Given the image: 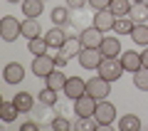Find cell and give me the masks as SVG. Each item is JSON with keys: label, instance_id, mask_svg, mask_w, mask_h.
Returning a JSON list of instances; mask_svg holds the SVG:
<instances>
[{"label": "cell", "instance_id": "7", "mask_svg": "<svg viewBox=\"0 0 148 131\" xmlns=\"http://www.w3.org/2000/svg\"><path fill=\"white\" fill-rule=\"evenodd\" d=\"M96 104H99V101L91 94H84V97H79V99H74V114L77 116H94Z\"/></svg>", "mask_w": 148, "mask_h": 131}, {"label": "cell", "instance_id": "30", "mask_svg": "<svg viewBox=\"0 0 148 131\" xmlns=\"http://www.w3.org/2000/svg\"><path fill=\"white\" fill-rule=\"evenodd\" d=\"M133 84L141 92H148V67H141L138 72H133Z\"/></svg>", "mask_w": 148, "mask_h": 131}, {"label": "cell", "instance_id": "15", "mask_svg": "<svg viewBox=\"0 0 148 131\" xmlns=\"http://www.w3.org/2000/svg\"><path fill=\"white\" fill-rule=\"evenodd\" d=\"M101 54L104 57H119V52H123L121 50V42H119V37H104L99 45Z\"/></svg>", "mask_w": 148, "mask_h": 131}, {"label": "cell", "instance_id": "27", "mask_svg": "<svg viewBox=\"0 0 148 131\" xmlns=\"http://www.w3.org/2000/svg\"><path fill=\"white\" fill-rule=\"evenodd\" d=\"M57 99H59V92L52 89V87H45V89L40 92V104L42 106H54Z\"/></svg>", "mask_w": 148, "mask_h": 131}, {"label": "cell", "instance_id": "38", "mask_svg": "<svg viewBox=\"0 0 148 131\" xmlns=\"http://www.w3.org/2000/svg\"><path fill=\"white\" fill-rule=\"evenodd\" d=\"M131 3H146V0H131Z\"/></svg>", "mask_w": 148, "mask_h": 131}, {"label": "cell", "instance_id": "36", "mask_svg": "<svg viewBox=\"0 0 148 131\" xmlns=\"http://www.w3.org/2000/svg\"><path fill=\"white\" fill-rule=\"evenodd\" d=\"M141 62H143V67H148V47L141 52Z\"/></svg>", "mask_w": 148, "mask_h": 131}, {"label": "cell", "instance_id": "31", "mask_svg": "<svg viewBox=\"0 0 148 131\" xmlns=\"http://www.w3.org/2000/svg\"><path fill=\"white\" fill-rule=\"evenodd\" d=\"M52 129L54 131H69V129H72V124H69L64 116H54V119H52Z\"/></svg>", "mask_w": 148, "mask_h": 131}, {"label": "cell", "instance_id": "33", "mask_svg": "<svg viewBox=\"0 0 148 131\" xmlns=\"http://www.w3.org/2000/svg\"><path fill=\"white\" fill-rule=\"evenodd\" d=\"M86 3H89V0H67V8H69V10H77V12H79Z\"/></svg>", "mask_w": 148, "mask_h": 131}, {"label": "cell", "instance_id": "39", "mask_svg": "<svg viewBox=\"0 0 148 131\" xmlns=\"http://www.w3.org/2000/svg\"><path fill=\"white\" fill-rule=\"evenodd\" d=\"M146 5H148V0H146Z\"/></svg>", "mask_w": 148, "mask_h": 131}, {"label": "cell", "instance_id": "10", "mask_svg": "<svg viewBox=\"0 0 148 131\" xmlns=\"http://www.w3.org/2000/svg\"><path fill=\"white\" fill-rule=\"evenodd\" d=\"M94 25L99 27L101 32H111L114 30V25H116V15L106 8V10H96L94 12Z\"/></svg>", "mask_w": 148, "mask_h": 131}, {"label": "cell", "instance_id": "32", "mask_svg": "<svg viewBox=\"0 0 148 131\" xmlns=\"http://www.w3.org/2000/svg\"><path fill=\"white\" fill-rule=\"evenodd\" d=\"M54 64H57L59 69H64V67L69 64V57H67V54L62 52V50H57V52H54Z\"/></svg>", "mask_w": 148, "mask_h": 131}, {"label": "cell", "instance_id": "1", "mask_svg": "<svg viewBox=\"0 0 148 131\" xmlns=\"http://www.w3.org/2000/svg\"><path fill=\"white\" fill-rule=\"evenodd\" d=\"M123 74V64L119 57H104L99 64V77L109 79V82H116V79H121Z\"/></svg>", "mask_w": 148, "mask_h": 131}, {"label": "cell", "instance_id": "6", "mask_svg": "<svg viewBox=\"0 0 148 131\" xmlns=\"http://www.w3.org/2000/svg\"><path fill=\"white\" fill-rule=\"evenodd\" d=\"M101 59H104V54H101L99 47H84L79 52V64L84 69H99Z\"/></svg>", "mask_w": 148, "mask_h": 131}, {"label": "cell", "instance_id": "28", "mask_svg": "<svg viewBox=\"0 0 148 131\" xmlns=\"http://www.w3.org/2000/svg\"><path fill=\"white\" fill-rule=\"evenodd\" d=\"M133 25H136V22H133L128 15H126V17H116V25H114V32H119V37H121V35H131Z\"/></svg>", "mask_w": 148, "mask_h": 131}, {"label": "cell", "instance_id": "4", "mask_svg": "<svg viewBox=\"0 0 148 131\" xmlns=\"http://www.w3.org/2000/svg\"><path fill=\"white\" fill-rule=\"evenodd\" d=\"M86 94H91L96 101L106 99V97L111 94V82H109V79H104V77H91V79H86Z\"/></svg>", "mask_w": 148, "mask_h": 131}, {"label": "cell", "instance_id": "9", "mask_svg": "<svg viewBox=\"0 0 148 131\" xmlns=\"http://www.w3.org/2000/svg\"><path fill=\"white\" fill-rule=\"evenodd\" d=\"M79 40H82L84 47H99L101 40H104V32H101L96 25H91V27H84V30L79 32Z\"/></svg>", "mask_w": 148, "mask_h": 131}, {"label": "cell", "instance_id": "20", "mask_svg": "<svg viewBox=\"0 0 148 131\" xmlns=\"http://www.w3.org/2000/svg\"><path fill=\"white\" fill-rule=\"evenodd\" d=\"M47 50H49V45H47V40H45L42 35L35 37V40H27V52H30L32 57H37V54H47Z\"/></svg>", "mask_w": 148, "mask_h": 131}, {"label": "cell", "instance_id": "22", "mask_svg": "<svg viewBox=\"0 0 148 131\" xmlns=\"http://www.w3.org/2000/svg\"><path fill=\"white\" fill-rule=\"evenodd\" d=\"M119 129L121 131H138L141 129V119H138L136 114H123L121 119H119Z\"/></svg>", "mask_w": 148, "mask_h": 131}, {"label": "cell", "instance_id": "35", "mask_svg": "<svg viewBox=\"0 0 148 131\" xmlns=\"http://www.w3.org/2000/svg\"><path fill=\"white\" fill-rule=\"evenodd\" d=\"M40 129V121H25L22 124V131H37Z\"/></svg>", "mask_w": 148, "mask_h": 131}, {"label": "cell", "instance_id": "11", "mask_svg": "<svg viewBox=\"0 0 148 131\" xmlns=\"http://www.w3.org/2000/svg\"><path fill=\"white\" fill-rule=\"evenodd\" d=\"M3 79H5L8 84H20L22 79H25V67H22L20 62H10V64H5Z\"/></svg>", "mask_w": 148, "mask_h": 131}, {"label": "cell", "instance_id": "17", "mask_svg": "<svg viewBox=\"0 0 148 131\" xmlns=\"http://www.w3.org/2000/svg\"><path fill=\"white\" fill-rule=\"evenodd\" d=\"M12 101H15V106L20 109V114H30V111L35 109V99H32L30 92H17Z\"/></svg>", "mask_w": 148, "mask_h": 131}, {"label": "cell", "instance_id": "25", "mask_svg": "<svg viewBox=\"0 0 148 131\" xmlns=\"http://www.w3.org/2000/svg\"><path fill=\"white\" fill-rule=\"evenodd\" d=\"M17 114H20V109L15 106V101H3L0 104V116H3V121H15L17 119Z\"/></svg>", "mask_w": 148, "mask_h": 131}, {"label": "cell", "instance_id": "12", "mask_svg": "<svg viewBox=\"0 0 148 131\" xmlns=\"http://www.w3.org/2000/svg\"><path fill=\"white\" fill-rule=\"evenodd\" d=\"M119 59H121V64H123V72H138V69L143 67V62H141V52H121L119 54Z\"/></svg>", "mask_w": 148, "mask_h": 131}, {"label": "cell", "instance_id": "5", "mask_svg": "<svg viewBox=\"0 0 148 131\" xmlns=\"http://www.w3.org/2000/svg\"><path fill=\"white\" fill-rule=\"evenodd\" d=\"M94 119L99 121V126H111V124H114V121H116V106L111 104V101L101 99L99 104H96Z\"/></svg>", "mask_w": 148, "mask_h": 131}, {"label": "cell", "instance_id": "2", "mask_svg": "<svg viewBox=\"0 0 148 131\" xmlns=\"http://www.w3.org/2000/svg\"><path fill=\"white\" fill-rule=\"evenodd\" d=\"M0 37L5 42H15L17 37H22V22L15 20L12 15H5L0 20Z\"/></svg>", "mask_w": 148, "mask_h": 131}, {"label": "cell", "instance_id": "34", "mask_svg": "<svg viewBox=\"0 0 148 131\" xmlns=\"http://www.w3.org/2000/svg\"><path fill=\"white\" fill-rule=\"evenodd\" d=\"M89 5L94 8V10H106V8L111 5V0H89Z\"/></svg>", "mask_w": 148, "mask_h": 131}, {"label": "cell", "instance_id": "14", "mask_svg": "<svg viewBox=\"0 0 148 131\" xmlns=\"http://www.w3.org/2000/svg\"><path fill=\"white\" fill-rule=\"evenodd\" d=\"M42 35V25H40V20L37 17H25L22 20V37L25 40H35V37Z\"/></svg>", "mask_w": 148, "mask_h": 131}, {"label": "cell", "instance_id": "16", "mask_svg": "<svg viewBox=\"0 0 148 131\" xmlns=\"http://www.w3.org/2000/svg\"><path fill=\"white\" fill-rule=\"evenodd\" d=\"M59 50H62V52L67 54L69 59H72V57H79V52H82V50H84V45H82L79 35H77V37H74V35H69L67 40H64V45H62V47H59Z\"/></svg>", "mask_w": 148, "mask_h": 131}, {"label": "cell", "instance_id": "37", "mask_svg": "<svg viewBox=\"0 0 148 131\" xmlns=\"http://www.w3.org/2000/svg\"><path fill=\"white\" fill-rule=\"evenodd\" d=\"M8 3H22V0H8Z\"/></svg>", "mask_w": 148, "mask_h": 131}, {"label": "cell", "instance_id": "3", "mask_svg": "<svg viewBox=\"0 0 148 131\" xmlns=\"http://www.w3.org/2000/svg\"><path fill=\"white\" fill-rule=\"evenodd\" d=\"M57 69V64H54V54H37L35 59H32V74L35 77H42V79H47L49 74Z\"/></svg>", "mask_w": 148, "mask_h": 131}, {"label": "cell", "instance_id": "19", "mask_svg": "<svg viewBox=\"0 0 148 131\" xmlns=\"http://www.w3.org/2000/svg\"><path fill=\"white\" fill-rule=\"evenodd\" d=\"M25 17H40L45 12V0H22Z\"/></svg>", "mask_w": 148, "mask_h": 131}, {"label": "cell", "instance_id": "8", "mask_svg": "<svg viewBox=\"0 0 148 131\" xmlns=\"http://www.w3.org/2000/svg\"><path fill=\"white\" fill-rule=\"evenodd\" d=\"M64 94H67L72 101L79 99V97H84L86 94V82L82 77H69L67 84H64Z\"/></svg>", "mask_w": 148, "mask_h": 131}, {"label": "cell", "instance_id": "21", "mask_svg": "<svg viewBox=\"0 0 148 131\" xmlns=\"http://www.w3.org/2000/svg\"><path fill=\"white\" fill-rule=\"evenodd\" d=\"M67 79H69V77L57 67V69H54V72L47 77V87H52V89H57V92H64V84H67Z\"/></svg>", "mask_w": 148, "mask_h": 131}, {"label": "cell", "instance_id": "26", "mask_svg": "<svg viewBox=\"0 0 148 131\" xmlns=\"http://www.w3.org/2000/svg\"><path fill=\"white\" fill-rule=\"evenodd\" d=\"M49 15H52V22H54V25H59V27H67V25H69V8H67V5H64V8L57 5Z\"/></svg>", "mask_w": 148, "mask_h": 131}, {"label": "cell", "instance_id": "18", "mask_svg": "<svg viewBox=\"0 0 148 131\" xmlns=\"http://www.w3.org/2000/svg\"><path fill=\"white\" fill-rule=\"evenodd\" d=\"M128 17H131L136 25H148V5L146 3H133Z\"/></svg>", "mask_w": 148, "mask_h": 131}, {"label": "cell", "instance_id": "29", "mask_svg": "<svg viewBox=\"0 0 148 131\" xmlns=\"http://www.w3.org/2000/svg\"><path fill=\"white\" fill-rule=\"evenodd\" d=\"M74 129H79V131H94V129H99V121H96L94 116H77Z\"/></svg>", "mask_w": 148, "mask_h": 131}, {"label": "cell", "instance_id": "23", "mask_svg": "<svg viewBox=\"0 0 148 131\" xmlns=\"http://www.w3.org/2000/svg\"><path fill=\"white\" fill-rule=\"evenodd\" d=\"M131 0H111V5H109V10L114 12L116 17H126L128 12H131Z\"/></svg>", "mask_w": 148, "mask_h": 131}, {"label": "cell", "instance_id": "24", "mask_svg": "<svg viewBox=\"0 0 148 131\" xmlns=\"http://www.w3.org/2000/svg\"><path fill=\"white\" fill-rule=\"evenodd\" d=\"M131 40L136 45H141V47H148V25H133Z\"/></svg>", "mask_w": 148, "mask_h": 131}, {"label": "cell", "instance_id": "13", "mask_svg": "<svg viewBox=\"0 0 148 131\" xmlns=\"http://www.w3.org/2000/svg\"><path fill=\"white\" fill-rule=\"evenodd\" d=\"M67 37H69L67 30H64V27H59V25H54L49 32H45V40H47V45H49L52 50H59V47L64 45V40H67Z\"/></svg>", "mask_w": 148, "mask_h": 131}]
</instances>
